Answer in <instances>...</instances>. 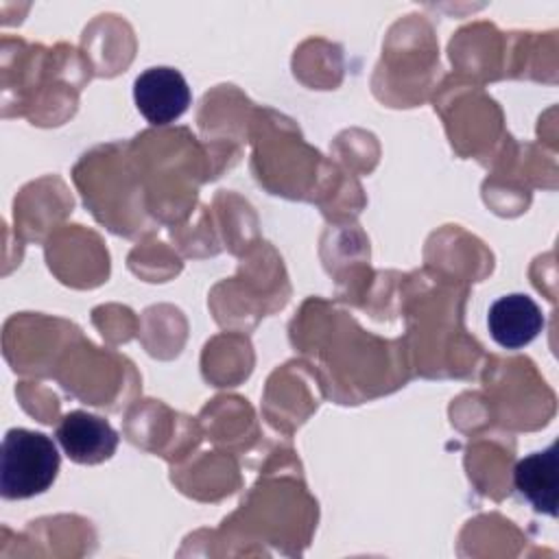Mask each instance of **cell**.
Wrapping results in <instances>:
<instances>
[{
    "instance_id": "cell-1",
    "label": "cell",
    "mask_w": 559,
    "mask_h": 559,
    "mask_svg": "<svg viewBox=\"0 0 559 559\" xmlns=\"http://www.w3.org/2000/svg\"><path fill=\"white\" fill-rule=\"evenodd\" d=\"M59 452L52 439L28 428H11L0 450V491L7 500L44 493L57 478Z\"/></svg>"
},
{
    "instance_id": "cell-2",
    "label": "cell",
    "mask_w": 559,
    "mask_h": 559,
    "mask_svg": "<svg viewBox=\"0 0 559 559\" xmlns=\"http://www.w3.org/2000/svg\"><path fill=\"white\" fill-rule=\"evenodd\" d=\"M138 111L151 124L175 122L190 105V87L183 74L168 66L144 70L133 83Z\"/></svg>"
},
{
    "instance_id": "cell-3",
    "label": "cell",
    "mask_w": 559,
    "mask_h": 559,
    "mask_svg": "<svg viewBox=\"0 0 559 559\" xmlns=\"http://www.w3.org/2000/svg\"><path fill=\"white\" fill-rule=\"evenodd\" d=\"M57 441L74 463L96 465L118 448V432L103 417L87 411H70L57 428Z\"/></svg>"
},
{
    "instance_id": "cell-4",
    "label": "cell",
    "mask_w": 559,
    "mask_h": 559,
    "mask_svg": "<svg viewBox=\"0 0 559 559\" xmlns=\"http://www.w3.org/2000/svg\"><path fill=\"white\" fill-rule=\"evenodd\" d=\"M491 338L507 349H520L528 345L544 328L539 306L522 293H511L496 299L487 314Z\"/></svg>"
},
{
    "instance_id": "cell-5",
    "label": "cell",
    "mask_w": 559,
    "mask_h": 559,
    "mask_svg": "<svg viewBox=\"0 0 559 559\" xmlns=\"http://www.w3.org/2000/svg\"><path fill=\"white\" fill-rule=\"evenodd\" d=\"M515 489L533 504L535 511L557 515V443H550L544 452L524 456L515 465Z\"/></svg>"
}]
</instances>
